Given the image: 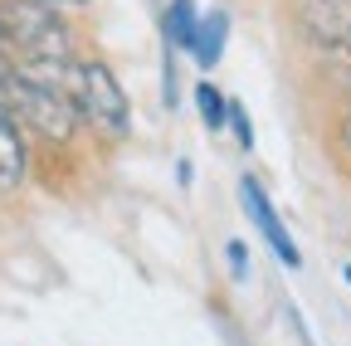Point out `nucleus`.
I'll return each instance as SVG.
<instances>
[{
	"label": "nucleus",
	"mask_w": 351,
	"mask_h": 346,
	"mask_svg": "<svg viewBox=\"0 0 351 346\" xmlns=\"http://www.w3.org/2000/svg\"><path fill=\"white\" fill-rule=\"evenodd\" d=\"M195 108H200L205 132H219V127H225V112H230V98L219 93L215 83H200V88H195Z\"/></svg>",
	"instance_id": "9"
},
{
	"label": "nucleus",
	"mask_w": 351,
	"mask_h": 346,
	"mask_svg": "<svg viewBox=\"0 0 351 346\" xmlns=\"http://www.w3.org/2000/svg\"><path fill=\"white\" fill-rule=\"evenodd\" d=\"M225 258H230V278L244 283V278H249V249H244L239 239H230V244H225Z\"/></svg>",
	"instance_id": "11"
},
{
	"label": "nucleus",
	"mask_w": 351,
	"mask_h": 346,
	"mask_svg": "<svg viewBox=\"0 0 351 346\" xmlns=\"http://www.w3.org/2000/svg\"><path fill=\"white\" fill-rule=\"evenodd\" d=\"M225 39H230V15L225 10H210L195 20V34H191V59L200 69H215L225 59Z\"/></svg>",
	"instance_id": "7"
},
{
	"label": "nucleus",
	"mask_w": 351,
	"mask_h": 346,
	"mask_svg": "<svg viewBox=\"0 0 351 346\" xmlns=\"http://www.w3.org/2000/svg\"><path fill=\"white\" fill-rule=\"evenodd\" d=\"M230 346H239V336H230Z\"/></svg>",
	"instance_id": "17"
},
{
	"label": "nucleus",
	"mask_w": 351,
	"mask_h": 346,
	"mask_svg": "<svg viewBox=\"0 0 351 346\" xmlns=\"http://www.w3.org/2000/svg\"><path fill=\"white\" fill-rule=\"evenodd\" d=\"M341 83H346V88H351V64H341Z\"/></svg>",
	"instance_id": "14"
},
{
	"label": "nucleus",
	"mask_w": 351,
	"mask_h": 346,
	"mask_svg": "<svg viewBox=\"0 0 351 346\" xmlns=\"http://www.w3.org/2000/svg\"><path fill=\"white\" fill-rule=\"evenodd\" d=\"M54 83L64 88V98L73 103L78 122L98 127L103 137H127V132H132L127 93L117 88V78H112L108 64H98V59H69Z\"/></svg>",
	"instance_id": "2"
},
{
	"label": "nucleus",
	"mask_w": 351,
	"mask_h": 346,
	"mask_svg": "<svg viewBox=\"0 0 351 346\" xmlns=\"http://www.w3.org/2000/svg\"><path fill=\"white\" fill-rule=\"evenodd\" d=\"M195 0H171V10H166V45L171 49H191V34H195Z\"/></svg>",
	"instance_id": "8"
},
{
	"label": "nucleus",
	"mask_w": 351,
	"mask_h": 346,
	"mask_svg": "<svg viewBox=\"0 0 351 346\" xmlns=\"http://www.w3.org/2000/svg\"><path fill=\"white\" fill-rule=\"evenodd\" d=\"M239 205L249 210V220L258 225V234L269 239V249L283 258V269H302V254H298V244H293V234L283 230V220H278V210H274V200L263 195V186L254 181V176H244L239 181Z\"/></svg>",
	"instance_id": "5"
},
{
	"label": "nucleus",
	"mask_w": 351,
	"mask_h": 346,
	"mask_svg": "<svg viewBox=\"0 0 351 346\" xmlns=\"http://www.w3.org/2000/svg\"><path fill=\"white\" fill-rule=\"evenodd\" d=\"M341 137H346V147H351V117H346V122H341Z\"/></svg>",
	"instance_id": "13"
},
{
	"label": "nucleus",
	"mask_w": 351,
	"mask_h": 346,
	"mask_svg": "<svg viewBox=\"0 0 351 346\" xmlns=\"http://www.w3.org/2000/svg\"><path fill=\"white\" fill-rule=\"evenodd\" d=\"M341 278H346V283H351V264H346V269H341Z\"/></svg>",
	"instance_id": "16"
},
{
	"label": "nucleus",
	"mask_w": 351,
	"mask_h": 346,
	"mask_svg": "<svg viewBox=\"0 0 351 346\" xmlns=\"http://www.w3.org/2000/svg\"><path fill=\"white\" fill-rule=\"evenodd\" d=\"M49 5H54V0H49ZM64 5H88V0H64Z\"/></svg>",
	"instance_id": "15"
},
{
	"label": "nucleus",
	"mask_w": 351,
	"mask_h": 346,
	"mask_svg": "<svg viewBox=\"0 0 351 346\" xmlns=\"http://www.w3.org/2000/svg\"><path fill=\"white\" fill-rule=\"evenodd\" d=\"M25 166H29L25 132H20L15 112L5 108V98H0V190H15L25 181Z\"/></svg>",
	"instance_id": "6"
},
{
	"label": "nucleus",
	"mask_w": 351,
	"mask_h": 346,
	"mask_svg": "<svg viewBox=\"0 0 351 346\" xmlns=\"http://www.w3.org/2000/svg\"><path fill=\"white\" fill-rule=\"evenodd\" d=\"M0 39L25 59L15 69H25L34 78H49V83L73 59L69 29H64V20H59V10L49 0H5V5H0Z\"/></svg>",
	"instance_id": "1"
},
{
	"label": "nucleus",
	"mask_w": 351,
	"mask_h": 346,
	"mask_svg": "<svg viewBox=\"0 0 351 346\" xmlns=\"http://www.w3.org/2000/svg\"><path fill=\"white\" fill-rule=\"evenodd\" d=\"M293 15L313 45L351 59V0H293Z\"/></svg>",
	"instance_id": "4"
},
{
	"label": "nucleus",
	"mask_w": 351,
	"mask_h": 346,
	"mask_svg": "<svg viewBox=\"0 0 351 346\" xmlns=\"http://www.w3.org/2000/svg\"><path fill=\"white\" fill-rule=\"evenodd\" d=\"M225 122L234 127V137H239V147L249 151V147H254V122H249V112H244V108H239L234 98H230V112H225Z\"/></svg>",
	"instance_id": "10"
},
{
	"label": "nucleus",
	"mask_w": 351,
	"mask_h": 346,
	"mask_svg": "<svg viewBox=\"0 0 351 346\" xmlns=\"http://www.w3.org/2000/svg\"><path fill=\"white\" fill-rule=\"evenodd\" d=\"M0 98H5V108L15 112V122H25L29 132H39L44 142H59V147L73 142V132H78V112H73V103L64 98L59 83L15 69V73L5 78V88H0Z\"/></svg>",
	"instance_id": "3"
},
{
	"label": "nucleus",
	"mask_w": 351,
	"mask_h": 346,
	"mask_svg": "<svg viewBox=\"0 0 351 346\" xmlns=\"http://www.w3.org/2000/svg\"><path fill=\"white\" fill-rule=\"evenodd\" d=\"M10 73H15V59L5 54V45H0V88H5V78H10Z\"/></svg>",
	"instance_id": "12"
}]
</instances>
